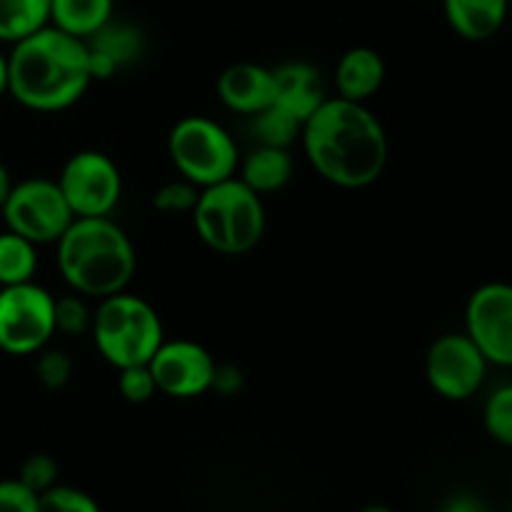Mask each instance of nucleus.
Instances as JSON below:
<instances>
[{
    "label": "nucleus",
    "mask_w": 512,
    "mask_h": 512,
    "mask_svg": "<svg viewBox=\"0 0 512 512\" xmlns=\"http://www.w3.org/2000/svg\"><path fill=\"white\" fill-rule=\"evenodd\" d=\"M55 260L68 288L103 300L128 290L138 268L130 235L113 218H75L55 243Z\"/></svg>",
    "instance_id": "nucleus-3"
},
{
    "label": "nucleus",
    "mask_w": 512,
    "mask_h": 512,
    "mask_svg": "<svg viewBox=\"0 0 512 512\" xmlns=\"http://www.w3.org/2000/svg\"><path fill=\"white\" fill-rule=\"evenodd\" d=\"M8 93V55L0 50V98Z\"/></svg>",
    "instance_id": "nucleus-34"
},
{
    "label": "nucleus",
    "mask_w": 512,
    "mask_h": 512,
    "mask_svg": "<svg viewBox=\"0 0 512 512\" xmlns=\"http://www.w3.org/2000/svg\"><path fill=\"white\" fill-rule=\"evenodd\" d=\"M168 155L180 178L200 190L238 175V143L218 120L205 115H185L170 128Z\"/></svg>",
    "instance_id": "nucleus-6"
},
{
    "label": "nucleus",
    "mask_w": 512,
    "mask_h": 512,
    "mask_svg": "<svg viewBox=\"0 0 512 512\" xmlns=\"http://www.w3.org/2000/svg\"><path fill=\"white\" fill-rule=\"evenodd\" d=\"M88 58H90V75L93 80H110L120 70L133 65L143 55V33L135 25L110 20L88 40Z\"/></svg>",
    "instance_id": "nucleus-13"
},
{
    "label": "nucleus",
    "mask_w": 512,
    "mask_h": 512,
    "mask_svg": "<svg viewBox=\"0 0 512 512\" xmlns=\"http://www.w3.org/2000/svg\"><path fill=\"white\" fill-rule=\"evenodd\" d=\"M243 373H240V368H235V365H218L215 368V378H213V388L218 395H223V398H230V395H238L240 390H243Z\"/></svg>",
    "instance_id": "nucleus-31"
},
{
    "label": "nucleus",
    "mask_w": 512,
    "mask_h": 512,
    "mask_svg": "<svg viewBox=\"0 0 512 512\" xmlns=\"http://www.w3.org/2000/svg\"><path fill=\"white\" fill-rule=\"evenodd\" d=\"M35 360V378L50 393H58L73 378V358L60 348H43Z\"/></svg>",
    "instance_id": "nucleus-25"
},
{
    "label": "nucleus",
    "mask_w": 512,
    "mask_h": 512,
    "mask_svg": "<svg viewBox=\"0 0 512 512\" xmlns=\"http://www.w3.org/2000/svg\"><path fill=\"white\" fill-rule=\"evenodd\" d=\"M13 178H10V170H8V165L3 163V160H0V208H3V203L5 200H8V195H10V190H13Z\"/></svg>",
    "instance_id": "nucleus-33"
},
{
    "label": "nucleus",
    "mask_w": 512,
    "mask_h": 512,
    "mask_svg": "<svg viewBox=\"0 0 512 512\" xmlns=\"http://www.w3.org/2000/svg\"><path fill=\"white\" fill-rule=\"evenodd\" d=\"M190 218L198 238L218 255L250 253L265 235L263 198L235 175L200 190Z\"/></svg>",
    "instance_id": "nucleus-4"
},
{
    "label": "nucleus",
    "mask_w": 512,
    "mask_h": 512,
    "mask_svg": "<svg viewBox=\"0 0 512 512\" xmlns=\"http://www.w3.org/2000/svg\"><path fill=\"white\" fill-rule=\"evenodd\" d=\"M0 512H38V495L18 478L0 480Z\"/></svg>",
    "instance_id": "nucleus-30"
},
{
    "label": "nucleus",
    "mask_w": 512,
    "mask_h": 512,
    "mask_svg": "<svg viewBox=\"0 0 512 512\" xmlns=\"http://www.w3.org/2000/svg\"><path fill=\"white\" fill-rule=\"evenodd\" d=\"M360 512H395V510H393V508H388V505L375 503V505H368V508H363Z\"/></svg>",
    "instance_id": "nucleus-35"
},
{
    "label": "nucleus",
    "mask_w": 512,
    "mask_h": 512,
    "mask_svg": "<svg viewBox=\"0 0 512 512\" xmlns=\"http://www.w3.org/2000/svg\"><path fill=\"white\" fill-rule=\"evenodd\" d=\"M0 210L5 228L35 245H55L75 220L58 180L50 178H28L15 183Z\"/></svg>",
    "instance_id": "nucleus-8"
},
{
    "label": "nucleus",
    "mask_w": 512,
    "mask_h": 512,
    "mask_svg": "<svg viewBox=\"0 0 512 512\" xmlns=\"http://www.w3.org/2000/svg\"><path fill=\"white\" fill-rule=\"evenodd\" d=\"M488 360L468 333H445L433 340L425 355V378L435 395L463 403L478 395L488 375Z\"/></svg>",
    "instance_id": "nucleus-10"
},
{
    "label": "nucleus",
    "mask_w": 512,
    "mask_h": 512,
    "mask_svg": "<svg viewBox=\"0 0 512 512\" xmlns=\"http://www.w3.org/2000/svg\"><path fill=\"white\" fill-rule=\"evenodd\" d=\"M55 335V295L35 280L0 288V350L35 355Z\"/></svg>",
    "instance_id": "nucleus-7"
},
{
    "label": "nucleus",
    "mask_w": 512,
    "mask_h": 512,
    "mask_svg": "<svg viewBox=\"0 0 512 512\" xmlns=\"http://www.w3.org/2000/svg\"><path fill=\"white\" fill-rule=\"evenodd\" d=\"M300 143L310 168L335 188H370L388 165L390 145L378 115L338 95L305 120Z\"/></svg>",
    "instance_id": "nucleus-1"
},
{
    "label": "nucleus",
    "mask_w": 512,
    "mask_h": 512,
    "mask_svg": "<svg viewBox=\"0 0 512 512\" xmlns=\"http://www.w3.org/2000/svg\"><path fill=\"white\" fill-rule=\"evenodd\" d=\"M465 333L490 365L512 368V285L485 283L465 305Z\"/></svg>",
    "instance_id": "nucleus-11"
},
{
    "label": "nucleus",
    "mask_w": 512,
    "mask_h": 512,
    "mask_svg": "<svg viewBox=\"0 0 512 512\" xmlns=\"http://www.w3.org/2000/svg\"><path fill=\"white\" fill-rule=\"evenodd\" d=\"M483 425L495 443L512 448V385L490 393L483 408Z\"/></svg>",
    "instance_id": "nucleus-23"
},
{
    "label": "nucleus",
    "mask_w": 512,
    "mask_h": 512,
    "mask_svg": "<svg viewBox=\"0 0 512 512\" xmlns=\"http://www.w3.org/2000/svg\"><path fill=\"white\" fill-rule=\"evenodd\" d=\"M215 88L225 108L253 118L273 105V70L258 63H233L218 75Z\"/></svg>",
    "instance_id": "nucleus-14"
},
{
    "label": "nucleus",
    "mask_w": 512,
    "mask_h": 512,
    "mask_svg": "<svg viewBox=\"0 0 512 512\" xmlns=\"http://www.w3.org/2000/svg\"><path fill=\"white\" fill-rule=\"evenodd\" d=\"M440 512H490L488 505L483 503L480 498L475 495H455L445 503V508Z\"/></svg>",
    "instance_id": "nucleus-32"
},
{
    "label": "nucleus",
    "mask_w": 512,
    "mask_h": 512,
    "mask_svg": "<svg viewBox=\"0 0 512 512\" xmlns=\"http://www.w3.org/2000/svg\"><path fill=\"white\" fill-rule=\"evenodd\" d=\"M118 390L123 400L133 405L150 403L158 395V385L148 365H130V368L118 370Z\"/></svg>",
    "instance_id": "nucleus-29"
},
{
    "label": "nucleus",
    "mask_w": 512,
    "mask_h": 512,
    "mask_svg": "<svg viewBox=\"0 0 512 512\" xmlns=\"http://www.w3.org/2000/svg\"><path fill=\"white\" fill-rule=\"evenodd\" d=\"M300 130H303V123L278 105H268L258 115H253V133L258 145L290 150L295 140H300Z\"/></svg>",
    "instance_id": "nucleus-22"
},
{
    "label": "nucleus",
    "mask_w": 512,
    "mask_h": 512,
    "mask_svg": "<svg viewBox=\"0 0 512 512\" xmlns=\"http://www.w3.org/2000/svg\"><path fill=\"white\" fill-rule=\"evenodd\" d=\"M200 188L188 183L185 178L170 180V183L160 185L153 195V205L158 213L165 215H190L195 203H198Z\"/></svg>",
    "instance_id": "nucleus-26"
},
{
    "label": "nucleus",
    "mask_w": 512,
    "mask_h": 512,
    "mask_svg": "<svg viewBox=\"0 0 512 512\" xmlns=\"http://www.w3.org/2000/svg\"><path fill=\"white\" fill-rule=\"evenodd\" d=\"M158 393L175 400H193L210 393L215 378V358L195 340H163L148 363Z\"/></svg>",
    "instance_id": "nucleus-12"
},
{
    "label": "nucleus",
    "mask_w": 512,
    "mask_h": 512,
    "mask_svg": "<svg viewBox=\"0 0 512 512\" xmlns=\"http://www.w3.org/2000/svg\"><path fill=\"white\" fill-rule=\"evenodd\" d=\"M58 460L48 453H33L23 460L20 465L18 480L35 495L45 493L58 483Z\"/></svg>",
    "instance_id": "nucleus-28"
},
{
    "label": "nucleus",
    "mask_w": 512,
    "mask_h": 512,
    "mask_svg": "<svg viewBox=\"0 0 512 512\" xmlns=\"http://www.w3.org/2000/svg\"><path fill=\"white\" fill-rule=\"evenodd\" d=\"M90 335L105 363L115 370L148 365L165 340L158 310L128 290L98 300Z\"/></svg>",
    "instance_id": "nucleus-5"
},
{
    "label": "nucleus",
    "mask_w": 512,
    "mask_h": 512,
    "mask_svg": "<svg viewBox=\"0 0 512 512\" xmlns=\"http://www.w3.org/2000/svg\"><path fill=\"white\" fill-rule=\"evenodd\" d=\"M115 0H50V25L88 40L113 20Z\"/></svg>",
    "instance_id": "nucleus-19"
},
{
    "label": "nucleus",
    "mask_w": 512,
    "mask_h": 512,
    "mask_svg": "<svg viewBox=\"0 0 512 512\" xmlns=\"http://www.w3.org/2000/svg\"><path fill=\"white\" fill-rule=\"evenodd\" d=\"M50 25V0H0V43H20Z\"/></svg>",
    "instance_id": "nucleus-20"
},
{
    "label": "nucleus",
    "mask_w": 512,
    "mask_h": 512,
    "mask_svg": "<svg viewBox=\"0 0 512 512\" xmlns=\"http://www.w3.org/2000/svg\"><path fill=\"white\" fill-rule=\"evenodd\" d=\"M240 180L255 190L258 195L278 193L293 178V153L285 148H270V145H258L250 150L238 165Z\"/></svg>",
    "instance_id": "nucleus-18"
},
{
    "label": "nucleus",
    "mask_w": 512,
    "mask_h": 512,
    "mask_svg": "<svg viewBox=\"0 0 512 512\" xmlns=\"http://www.w3.org/2000/svg\"><path fill=\"white\" fill-rule=\"evenodd\" d=\"M510 0H443L450 30L470 43H483L498 35L508 20Z\"/></svg>",
    "instance_id": "nucleus-17"
},
{
    "label": "nucleus",
    "mask_w": 512,
    "mask_h": 512,
    "mask_svg": "<svg viewBox=\"0 0 512 512\" xmlns=\"http://www.w3.org/2000/svg\"><path fill=\"white\" fill-rule=\"evenodd\" d=\"M38 512H100V505L83 490L55 483L38 495Z\"/></svg>",
    "instance_id": "nucleus-27"
},
{
    "label": "nucleus",
    "mask_w": 512,
    "mask_h": 512,
    "mask_svg": "<svg viewBox=\"0 0 512 512\" xmlns=\"http://www.w3.org/2000/svg\"><path fill=\"white\" fill-rule=\"evenodd\" d=\"M385 83V60L368 45H355L340 55L335 65V90L338 98L353 103H368Z\"/></svg>",
    "instance_id": "nucleus-16"
},
{
    "label": "nucleus",
    "mask_w": 512,
    "mask_h": 512,
    "mask_svg": "<svg viewBox=\"0 0 512 512\" xmlns=\"http://www.w3.org/2000/svg\"><path fill=\"white\" fill-rule=\"evenodd\" d=\"M38 273V245L5 228L0 233V288L30 283Z\"/></svg>",
    "instance_id": "nucleus-21"
},
{
    "label": "nucleus",
    "mask_w": 512,
    "mask_h": 512,
    "mask_svg": "<svg viewBox=\"0 0 512 512\" xmlns=\"http://www.w3.org/2000/svg\"><path fill=\"white\" fill-rule=\"evenodd\" d=\"M55 180L75 218H108L123 195L120 168L100 150H78L70 155Z\"/></svg>",
    "instance_id": "nucleus-9"
},
{
    "label": "nucleus",
    "mask_w": 512,
    "mask_h": 512,
    "mask_svg": "<svg viewBox=\"0 0 512 512\" xmlns=\"http://www.w3.org/2000/svg\"><path fill=\"white\" fill-rule=\"evenodd\" d=\"M90 325H93V310L88 308L83 295L70 293L55 298V333L80 338L90 333Z\"/></svg>",
    "instance_id": "nucleus-24"
},
{
    "label": "nucleus",
    "mask_w": 512,
    "mask_h": 512,
    "mask_svg": "<svg viewBox=\"0 0 512 512\" xmlns=\"http://www.w3.org/2000/svg\"><path fill=\"white\" fill-rule=\"evenodd\" d=\"M93 83L88 43L45 25L8 53V95L35 113H60Z\"/></svg>",
    "instance_id": "nucleus-2"
},
{
    "label": "nucleus",
    "mask_w": 512,
    "mask_h": 512,
    "mask_svg": "<svg viewBox=\"0 0 512 512\" xmlns=\"http://www.w3.org/2000/svg\"><path fill=\"white\" fill-rule=\"evenodd\" d=\"M325 85L318 68L303 60H290L273 70V105L283 108L300 123L325 103Z\"/></svg>",
    "instance_id": "nucleus-15"
}]
</instances>
